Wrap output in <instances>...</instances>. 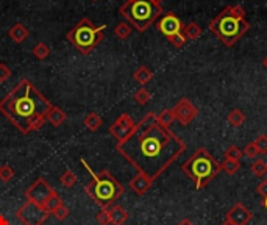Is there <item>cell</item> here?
<instances>
[{
	"mask_svg": "<svg viewBox=\"0 0 267 225\" xmlns=\"http://www.w3.org/2000/svg\"><path fill=\"white\" fill-rule=\"evenodd\" d=\"M116 150L137 172L156 180L181 157L186 142L156 122L155 113H147L130 136L116 144Z\"/></svg>",
	"mask_w": 267,
	"mask_h": 225,
	"instance_id": "obj_1",
	"label": "cell"
},
{
	"mask_svg": "<svg viewBox=\"0 0 267 225\" xmlns=\"http://www.w3.org/2000/svg\"><path fill=\"white\" fill-rule=\"evenodd\" d=\"M52 106L30 80L22 78L0 100V113L21 133L27 134L44 127Z\"/></svg>",
	"mask_w": 267,
	"mask_h": 225,
	"instance_id": "obj_2",
	"label": "cell"
},
{
	"mask_svg": "<svg viewBox=\"0 0 267 225\" xmlns=\"http://www.w3.org/2000/svg\"><path fill=\"white\" fill-rule=\"evenodd\" d=\"M209 30L227 47H233L242 36L250 30V24L245 21V10L241 5L227 6L209 22Z\"/></svg>",
	"mask_w": 267,
	"mask_h": 225,
	"instance_id": "obj_3",
	"label": "cell"
},
{
	"mask_svg": "<svg viewBox=\"0 0 267 225\" xmlns=\"http://www.w3.org/2000/svg\"><path fill=\"white\" fill-rule=\"evenodd\" d=\"M83 166L88 172L93 175V180L85 186V193L93 199L100 208H109L119 197L125 193V188L113 177V174L108 169L94 172L85 160H81Z\"/></svg>",
	"mask_w": 267,
	"mask_h": 225,
	"instance_id": "obj_4",
	"label": "cell"
},
{
	"mask_svg": "<svg viewBox=\"0 0 267 225\" xmlns=\"http://www.w3.org/2000/svg\"><path fill=\"white\" fill-rule=\"evenodd\" d=\"M181 170L192 180L196 190H203L219 175L220 163L205 147L197 149L181 166Z\"/></svg>",
	"mask_w": 267,
	"mask_h": 225,
	"instance_id": "obj_5",
	"label": "cell"
},
{
	"mask_svg": "<svg viewBox=\"0 0 267 225\" xmlns=\"http://www.w3.org/2000/svg\"><path fill=\"white\" fill-rule=\"evenodd\" d=\"M119 13L132 27L142 33L163 14V6L155 0H134L125 2L119 8Z\"/></svg>",
	"mask_w": 267,
	"mask_h": 225,
	"instance_id": "obj_6",
	"label": "cell"
},
{
	"mask_svg": "<svg viewBox=\"0 0 267 225\" xmlns=\"http://www.w3.org/2000/svg\"><path fill=\"white\" fill-rule=\"evenodd\" d=\"M105 29L106 25L97 27L93 24V21L88 19V17H83L72 30L67 32L66 39L81 53V55H89V53L103 41Z\"/></svg>",
	"mask_w": 267,
	"mask_h": 225,
	"instance_id": "obj_7",
	"label": "cell"
},
{
	"mask_svg": "<svg viewBox=\"0 0 267 225\" xmlns=\"http://www.w3.org/2000/svg\"><path fill=\"white\" fill-rule=\"evenodd\" d=\"M50 213L44 208L42 205L34 203L30 200H25L16 211V218L24 225H42L49 219Z\"/></svg>",
	"mask_w": 267,
	"mask_h": 225,
	"instance_id": "obj_8",
	"label": "cell"
},
{
	"mask_svg": "<svg viewBox=\"0 0 267 225\" xmlns=\"http://www.w3.org/2000/svg\"><path fill=\"white\" fill-rule=\"evenodd\" d=\"M55 193L53 188L45 182L44 177H39L38 180H34V182L27 188L25 191V199L30 200V202H34V203H39L44 206V203L49 200V197Z\"/></svg>",
	"mask_w": 267,
	"mask_h": 225,
	"instance_id": "obj_9",
	"label": "cell"
},
{
	"mask_svg": "<svg viewBox=\"0 0 267 225\" xmlns=\"http://www.w3.org/2000/svg\"><path fill=\"white\" fill-rule=\"evenodd\" d=\"M134 127H136V122L132 119V116L127 113H122L111 125H109V134H111L113 138H116L117 142H121L130 136Z\"/></svg>",
	"mask_w": 267,
	"mask_h": 225,
	"instance_id": "obj_10",
	"label": "cell"
},
{
	"mask_svg": "<svg viewBox=\"0 0 267 225\" xmlns=\"http://www.w3.org/2000/svg\"><path fill=\"white\" fill-rule=\"evenodd\" d=\"M172 111L175 114V121H178L181 125H185V127H186V125H189L192 121L197 118L199 108L192 103L189 98L185 97L172 108Z\"/></svg>",
	"mask_w": 267,
	"mask_h": 225,
	"instance_id": "obj_11",
	"label": "cell"
},
{
	"mask_svg": "<svg viewBox=\"0 0 267 225\" xmlns=\"http://www.w3.org/2000/svg\"><path fill=\"white\" fill-rule=\"evenodd\" d=\"M156 29H158L166 36V38H170V36L181 33L183 24L173 13H167L166 16L161 17L158 24H156Z\"/></svg>",
	"mask_w": 267,
	"mask_h": 225,
	"instance_id": "obj_12",
	"label": "cell"
},
{
	"mask_svg": "<svg viewBox=\"0 0 267 225\" xmlns=\"http://www.w3.org/2000/svg\"><path fill=\"white\" fill-rule=\"evenodd\" d=\"M252 218H253V213L241 202L232 206L225 214V221L232 222L233 225H247L252 221Z\"/></svg>",
	"mask_w": 267,
	"mask_h": 225,
	"instance_id": "obj_13",
	"label": "cell"
},
{
	"mask_svg": "<svg viewBox=\"0 0 267 225\" xmlns=\"http://www.w3.org/2000/svg\"><path fill=\"white\" fill-rule=\"evenodd\" d=\"M155 180H152L150 177H147L145 174L142 172H137L132 180H130V188H132V191L137 195H144L149 193V190L152 188Z\"/></svg>",
	"mask_w": 267,
	"mask_h": 225,
	"instance_id": "obj_14",
	"label": "cell"
},
{
	"mask_svg": "<svg viewBox=\"0 0 267 225\" xmlns=\"http://www.w3.org/2000/svg\"><path fill=\"white\" fill-rule=\"evenodd\" d=\"M113 225H124L128 221V211L121 205H111L108 208Z\"/></svg>",
	"mask_w": 267,
	"mask_h": 225,
	"instance_id": "obj_15",
	"label": "cell"
},
{
	"mask_svg": "<svg viewBox=\"0 0 267 225\" xmlns=\"http://www.w3.org/2000/svg\"><path fill=\"white\" fill-rule=\"evenodd\" d=\"M8 36H10L13 42L21 44V42H24L27 38H29V36H30V32H29V29H27L25 25H22V24H16V25L11 27L10 30H8Z\"/></svg>",
	"mask_w": 267,
	"mask_h": 225,
	"instance_id": "obj_16",
	"label": "cell"
},
{
	"mask_svg": "<svg viewBox=\"0 0 267 225\" xmlns=\"http://www.w3.org/2000/svg\"><path fill=\"white\" fill-rule=\"evenodd\" d=\"M47 119L53 127H61V125L64 124V121L67 119V114L64 113L61 108H58V106H52L50 108V111L47 113Z\"/></svg>",
	"mask_w": 267,
	"mask_h": 225,
	"instance_id": "obj_17",
	"label": "cell"
},
{
	"mask_svg": "<svg viewBox=\"0 0 267 225\" xmlns=\"http://www.w3.org/2000/svg\"><path fill=\"white\" fill-rule=\"evenodd\" d=\"M203 30L200 29V25L196 24V22H189L186 25H183V30H181V34L185 36L186 41H194L197 38H200Z\"/></svg>",
	"mask_w": 267,
	"mask_h": 225,
	"instance_id": "obj_18",
	"label": "cell"
},
{
	"mask_svg": "<svg viewBox=\"0 0 267 225\" xmlns=\"http://www.w3.org/2000/svg\"><path fill=\"white\" fill-rule=\"evenodd\" d=\"M134 80L137 83H141V85H147L150 82V80L153 78V72L147 67V66H139L136 70H134V74H133Z\"/></svg>",
	"mask_w": 267,
	"mask_h": 225,
	"instance_id": "obj_19",
	"label": "cell"
},
{
	"mask_svg": "<svg viewBox=\"0 0 267 225\" xmlns=\"http://www.w3.org/2000/svg\"><path fill=\"white\" fill-rule=\"evenodd\" d=\"M83 124H85V127L89 130V131H97L100 127H102V118L97 114V113H89L85 119H83Z\"/></svg>",
	"mask_w": 267,
	"mask_h": 225,
	"instance_id": "obj_20",
	"label": "cell"
},
{
	"mask_svg": "<svg viewBox=\"0 0 267 225\" xmlns=\"http://www.w3.org/2000/svg\"><path fill=\"white\" fill-rule=\"evenodd\" d=\"M227 121H228V124L232 125V127H234V129H237V127H241V125L245 122V114L241 111V110H232L228 113V118H227Z\"/></svg>",
	"mask_w": 267,
	"mask_h": 225,
	"instance_id": "obj_21",
	"label": "cell"
},
{
	"mask_svg": "<svg viewBox=\"0 0 267 225\" xmlns=\"http://www.w3.org/2000/svg\"><path fill=\"white\" fill-rule=\"evenodd\" d=\"M156 122H158L160 125H163V127L169 129L170 125L175 122V114L172 110H163L160 114H156Z\"/></svg>",
	"mask_w": 267,
	"mask_h": 225,
	"instance_id": "obj_22",
	"label": "cell"
},
{
	"mask_svg": "<svg viewBox=\"0 0 267 225\" xmlns=\"http://www.w3.org/2000/svg\"><path fill=\"white\" fill-rule=\"evenodd\" d=\"M114 34H116L121 41L128 39V38H130V34H132V25L128 24L127 21H125V22H121V24H117V25H116V29H114Z\"/></svg>",
	"mask_w": 267,
	"mask_h": 225,
	"instance_id": "obj_23",
	"label": "cell"
},
{
	"mask_svg": "<svg viewBox=\"0 0 267 225\" xmlns=\"http://www.w3.org/2000/svg\"><path fill=\"white\" fill-rule=\"evenodd\" d=\"M250 170L256 177H266L267 175V163L261 158H256L250 166Z\"/></svg>",
	"mask_w": 267,
	"mask_h": 225,
	"instance_id": "obj_24",
	"label": "cell"
},
{
	"mask_svg": "<svg viewBox=\"0 0 267 225\" xmlns=\"http://www.w3.org/2000/svg\"><path fill=\"white\" fill-rule=\"evenodd\" d=\"M60 183L64 186V188H72V186H75V183H77V175L72 172L70 169H66L63 172V175L60 177Z\"/></svg>",
	"mask_w": 267,
	"mask_h": 225,
	"instance_id": "obj_25",
	"label": "cell"
},
{
	"mask_svg": "<svg viewBox=\"0 0 267 225\" xmlns=\"http://www.w3.org/2000/svg\"><path fill=\"white\" fill-rule=\"evenodd\" d=\"M239 167H241V163L239 161H232V160H224L222 163H220V169L227 172L228 175H234Z\"/></svg>",
	"mask_w": 267,
	"mask_h": 225,
	"instance_id": "obj_26",
	"label": "cell"
},
{
	"mask_svg": "<svg viewBox=\"0 0 267 225\" xmlns=\"http://www.w3.org/2000/svg\"><path fill=\"white\" fill-rule=\"evenodd\" d=\"M33 55L38 58V60H45L49 55H50V49L45 42H38L36 46L33 47Z\"/></svg>",
	"mask_w": 267,
	"mask_h": 225,
	"instance_id": "obj_27",
	"label": "cell"
},
{
	"mask_svg": "<svg viewBox=\"0 0 267 225\" xmlns=\"http://www.w3.org/2000/svg\"><path fill=\"white\" fill-rule=\"evenodd\" d=\"M133 98H134V102L136 103H139V105H147L150 102V98H152V94L147 91L145 88H139L137 91L134 93V96H133Z\"/></svg>",
	"mask_w": 267,
	"mask_h": 225,
	"instance_id": "obj_28",
	"label": "cell"
},
{
	"mask_svg": "<svg viewBox=\"0 0 267 225\" xmlns=\"http://www.w3.org/2000/svg\"><path fill=\"white\" fill-rule=\"evenodd\" d=\"M61 203H64V202H63V199L58 195V193L55 191V193L49 197V200L44 203V208L52 214V211H53L55 208H57V206H60Z\"/></svg>",
	"mask_w": 267,
	"mask_h": 225,
	"instance_id": "obj_29",
	"label": "cell"
},
{
	"mask_svg": "<svg viewBox=\"0 0 267 225\" xmlns=\"http://www.w3.org/2000/svg\"><path fill=\"white\" fill-rule=\"evenodd\" d=\"M225 160H232V161H239L242 157V150L237 146H230L225 152H224Z\"/></svg>",
	"mask_w": 267,
	"mask_h": 225,
	"instance_id": "obj_30",
	"label": "cell"
},
{
	"mask_svg": "<svg viewBox=\"0 0 267 225\" xmlns=\"http://www.w3.org/2000/svg\"><path fill=\"white\" fill-rule=\"evenodd\" d=\"M13 177H14V169L10 164L0 166V180H2L3 183H10Z\"/></svg>",
	"mask_w": 267,
	"mask_h": 225,
	"instance_id": "obj_31",
	"label": "cell"
},
{
	"mask_svg": "<svg viewBox=\"0 0 267 225\" xmlns=\"http://www.w3.org/2000/svg\"><path fill=\"white\" fill-rule=\"evenodd\" d=\"M52 214H53L58 221H66V219L69 218V214H70V210L66 206V203H61L60 206H57V208L52 211Z\"/></svg>",
	"mask_w": 267,
	"mask_h": 225,
	"instance_id": "obj_32",
	"label": "cell"
},
{
	"mask_svg": "<svg viewBox=\"0 0 267 225\" xmlns=\"http://www.w3.org/2000/svg\"><path fill=\"white\" fill-rule=\"evenodd\" d=\"M253 142L258 149V154L267 155V134H260V136H258Z\"/></svg>",
	"mask_w": 267,
	"mask_h": 225,
	"instance_id": "obj_33",
	"label": "cell"
},
{
	"mask_svg": "<svg viewBox=\"0 0 267 225\" xmlns=\"http://www.w3.org/2000/svg\"><path fill=\"white\" fill-rule=\"evenodd\" d=\"M96 221L100 224V225H111V218H109V211L108 208H102L97 216H96Z\"/></svg>",
	"mask_w": 267,
	"mask_h": 225,
	"instance_id": "obj_34",
	"label": "cell"
},
{
	"mask_svg": "<svg viewBox=\"0 0 267 225\" xmlns=\"http://www.w3.org/2000/svg\"><path fill=\"white\" fill-rule=\"evenodd\" d=\"M167 41L172 44L173 47H177V49H180V47H183L185 46V42H186V39H185V36H183L181 33H178V34H175V36H170V38H167Z\"/></svg>",
	"mask_w": 267,
	"mask_h": 225,
	"instance_id": "obj_35",
	"label": "cell"
},
{
	"mask_svg": "<svg viewBox=\"0 0 267 225\" xmlns=\"http://www.w3.org/2000/svg\"><path fill=\"white\" fill-rule=\"evenodd\" d=\"M242 154H244L245 157H248V158H252V160L260 155V154H258V149H256V146H255V142H248L247 146L244 147Z\"/></svg>",
	"mask_w": 267,
	"mask_h": 225,
	"instance_id": "obj_36",
	"label": "cell"
},
{
	"mask_svg": "<svg viewBox=\"0 0 267 225\" xmlns=\"http://www.w3.org/2000/svg\"><path fill=\"white\" fill-rule=\"evenodd\" d=\"M10 77H11V69L6 64H3V63H0V83L8 82Z\"/></svg>",
	"mask_w": 267,
	"mask_h": 225,
	"instance_id": "obj_37",
	"label": "cell"
},
{
	"mask_svg": "<svg viewBox=\"0 0 267 225\" xmlns=\"http://www.w3.org/2000/svg\"><path fill=\"white\" fill-rule=\"evenodd\" d=\"M258 194L263 195V199H264V197H267V177L263 180L260 185H258Z\"/></svg>",
	"mask_w": 267,
	"mask_h": 225,
	"instance_id": "obj_38",
	"label": "cell"
},
{
	"mask_svg": "<svg viewBox=\"0 0 267 225\" xmlns=\"http://www.w3.org/2000/svg\"><path fill=\"white\" fill-rule=\"evenodd\" d=\"M0 225H10V222H8V219L3 214H0Z\"/></svg>",
	"mask_w": 267,
	"mask_h": 225,
	"instance_id": "obj_39",
	"label": "cell"
},
{
	"mask_svg": "<svg viewBox=\"0 0 267 225\" xmlns=\"http://www.w3.org/2000/svg\"><path fill=\"white\" fill-rule=\"evenodd\" d=\"M177 225H194V224H192V222H191L189 219H183V221H180V222H178Z\"/></svg>",
	"mask_w": 267,
	"mask_h": 225,
	"instance_id": "obj_40",
	"label": "cell"
},
{
	"mask_svg": "<svg viewBox=\"0 0 267 225\" xmlns=\"http://www.w3.org/2000/svg\"><path fill=\"white\" fill-rule=\"evenodd\" d=\"M263 205H264V208L267 210V197H264V200H263Z\"/></svg>",
	"mask_w": 267,
	"mask_h": 225,
	"instance_id": "obj_41",
	"label": "cell"
},
{
	"mask_svg": "<svg viewBox=\"0 0 267 225\" xmlns=\"http://www.w3.org/2000/svg\"><path fill=\"white\" fill-rule=\"evenodd\" d=\"M263 64H264V67H266V69H267V57H266V58H264V61H263Z\"/></svg>",
	"mask_w": 267,
	"mask_h": 225,
	"instance_id": "obj_42",
	"label": "cell"
},
{
	"mask_svg": "<svg viewBox=\"0 0 267 225\" xmlns=\"http://www.w3.org/2000/svg\"><path fill=\"white\" fill-rule=\"evenodd\" d=\"M220 225H233V224H232V222H228V221H225L224 224H220Z\"/></svg>",
	"mask_w": 267,
	"mask_h": 225,
	"instance_id": "obj_43",
	"label": "cell"
},
{
	"mask_svg": "<svg viewBox=\"0 0 267 225\" xmlns=\"http://www.w3.org/2000/svg\"><path fill=\"white\" fill-rule=\"evenodd\" d=\"M125 2H134V0H125Z\"/></svg>",
	"mask_w": 267,
	"mask_h": 225,
	"instance_id": "obj_44",
	"label": "cell"
},
{
	"mask_svg": "<svg viewBox=\"0 0 267 225\" xmlns=\"http://www.w3.org/2000/svg\"><path fill=\"white\" fill-rule=\"evenodd\" d=\"M155 2H160V0H155Z\"/></svg>",
	"mask_w": 267,
	"mask_h": 225,
	"instance_id": "obj_45",
	"label": "cell"
},
{
	"mask_svg": "<svg viewBox=\"0 0 267 225\" xmlns=\"http://www.w3.org/2000/svg\"><path fill=\"white\" fill-rule=\"evenodd\" d=\"M93 2H97V0H93Z\"/></svg>",
	"mask_w": 267,
	"mask_h": 225,
	"instance_id": "obj_46",
	"label": "cell"
}]
</instances>
